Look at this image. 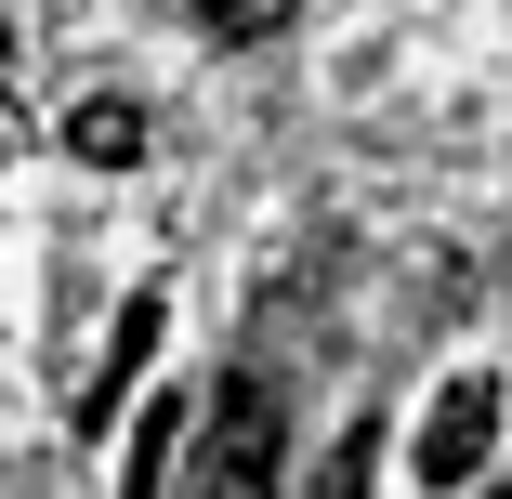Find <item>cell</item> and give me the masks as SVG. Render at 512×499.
Returning <instances> with one entry per match:
<instances>
[{
    "mask_svg": "<svg viewBox=\"0 0 512 499\" xmlns=\"http://www.w3.org/2000/svg\"><path fill=\"white\" fill-rule=\"evenodd\" d=\"M486 447H499V381H486V368H460L434 408H421V486H447V499H460V486L486 473Z\"/></svg>",
    "mask_w": 512,
    "mask_h": 499,
    "instance_id": "6da1fadb",
    "label": "cell"
},
{
    "mask_svg": "<svg viewBox=\"0 0 512 499\" xmlns=\"http://www.w3.org/2000/svg\"><path fill=\"white\" fill-rule=\"evenodd\" d=\"M211 486L276 499V394H263V381H224V421H211Z\"/></svg>",
    "mask_w": 512,
    "mask_h": 499,
    "instance_id": "7a4b0ae2",
    "label": "cell"
},
{
    "mask_svg": "<svg viewBox=\"0 0 512 499\" xmlns=\"http://www.w3.org/2000/svg\"><path fill=\"white\" fill-rule=\"evenodd\" d=\"M158 329H171V303H158V289H132V303H119V329H106V368L79 381V434H106V408H119V394L145 381V355H158Z\"/></svg>",
    "mask_w": 512,
    "mask_h": 499,
    "instance_id": "3957f363",
    "label": "cell"
},
{
    "mask_svg": "<svg viewBox=\"0 0 512 499\" xmlns=\"http://www.w3.org/2000/svg\"><path fill=\"white\" fill-rule=\"evenodd\" d=\"M66 158L132 171V158H145V106H132V92H79V106H66Z\"/></svg>",
    "mask_w": 512,
    "mask_h": 499,
    "instance_id": "277c9868",
    "label": "cell"
},
{
    "mask_svg": "<svg viewBox=\"0 0 512 499\" xmlns=\"http://www.w3.org/2000/svg\"><path fill=\"white\" fill-rule=\"evenodd\" d=\"M171 460H184V394H158V408L132 421V460H119V499H171Z\"/></svg>",
    "mask_w": 512,
    "mask_h": 499,
    "instance_id": "5b68a950",
    "label": "cell"
},
{
    "mask_svg": "<svg viewBox=\"0 0 512 499\" xmlns=\"http://www.w3.org/2000/svg\"><path fill=\"white\" fill-rule=\"evenodd\" d=\"M368 473H381V421H342V447L316 460V499H368Z\"/></svg>",
    "mask_w": 512,
    "mask_h": 499,
    "instance_id": "8992f818",
    "label": "cell"
},
{
    "mask_svg": "<svg viewBox=\"0 0 512 499\" xmlns=\"http://www.w3.org/2000/svg\"><path fill=\"white\" fill-rule=\"evenodd\" d=\"M184 14L211 27V40H276V27H289V0H184Z\"/></svg>",
    "mask_w": 512,
    "mask_h": 499,
    "instance_id": "52a82bcc",
    "label": "cell"
},
{
    "mask_svg": "<svg viewBox=\"0 0 512 499\" xmlns=\"http://www.w3.org/2000/svg\"><path fill=\"white\" fill-rule=\"evenodd\" d=\"M14 145H27V119H14V92H0V158H14Z\"/></svg>",
    "mask_w": 512,
    "mask_h": 499,
    "instance_id": "ba28073f",
    "label": "cell"
},
{
    "mask_svg": "<svg viewBox=\"0 0 512 499\" xmlns=\"http://www.w3.org/2000/svg\"><path fill=\"white\" fill-rule=\"evenodd\" d=\"M211 499H250V486H211Z\"/></svg>",
    "mask_w": 512,
    "mask_h": 499,
    "instance_id": "9c48e42d",
    "label": "cell"
},
{
    "mask_svg": "<svg viewBox=\"0 0 512 499\" xmlns=\"http://www.w3.org/2000/svg\"><path fill=\"white\" fill-rule=\"evenodd\" d=\"M486 499H512V486H486Z\"/></svg>",
    "mask_w": 512,
    "mask_h": 499,
    "instance_id": "30bf717a",
    "label": "cell"
}]
</instances>
